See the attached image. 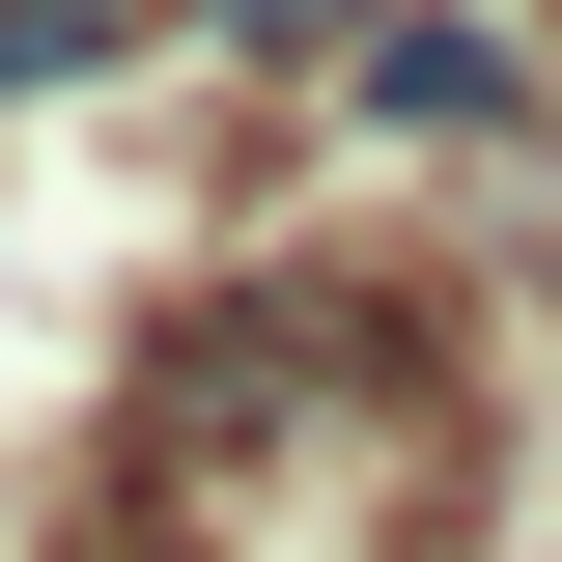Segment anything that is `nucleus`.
<instances>
[{
  "label": "nucleus",
  "instance_id": "nucleus-2",
  "mask_svg": "<svg viewBox=\"0 0 562 562\" xmlns=\"http://www.w3.org/2000/svg\"><path fill=\"white\" fill-rule=\"evenodd\" d=\"M198 29H254V57H366L394 0H198Z\"/></svg>",
  "mask_w": 562,
  "mask_h": 562
},
{
  "label": "nucleus",
  "instance_id": "nucleus-1",
  "mask_svg": "<svg viewBox=\"0 0 562 562\" xmlns=\"http://www.w3.org/2000/svg\"><path fill=\"white\" fill-rule=\"evenodd\" d=\"M366 113H394V140H535V57H506V29H450V0H394V29H366Z\"/></svg>",
  "mask_w": 562,
  "mask_h": 562
}]
</instances>
